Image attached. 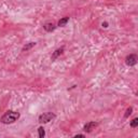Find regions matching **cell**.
Instances as JSON below:
<instances>
[{
  "mask_svg": "<svg viewBox=\"0 0 138 138\" xmlns=\"http://www.w3.org/2000/svg\"><path fill=\"white\" fill-rule=\"evenodd\" d=\"M19 116H21L19 112L13 111V110H9V111H6V113L1 116L0 121H1V123H3V124H12V123L16 122V121L18 120Z\"/></svg>",
  "mask_w": 138,
  "mask_h": 138,
  "instance_id": "1",
  "label": "cell"
},
{
  "mask_svg": "<svg viewBox=\"0 0 138 138\" xmlns=\"http://www.w3.org/2000/svg\"><path fill=\"white\" fill-rule=\"evenodd\" d=\"M55 118H56V115L53 113V112H44V113L39 115L38 121H39V123H43V124H44V123L51 122V121L54 120Z\"/></svg>",
  "mask_w": 138,
  "mask_h": 138,
  "instance_id": "2",
  "label": "cell"
},
{
  "mask_svg": "<svg viewBox=\"0 0 138 138\" xmlns=\"http://www.w3.org/2000/svg\"><path fill=\"white\" fill-rule=\"evenodd\" d=\"M137 55L136 54H129V55L126 56V58H125V63H126L127 66L132 67V66H135L136 64H137Z\"/></svg>",
  "mask_w": 138,
  "mask_h": 138,
  "instance_id": "3",
  "label": "cell"
},
{
  "mask_svg": "<svg viewBox=\"0 0 138 138\" xmlns=\"http://www.w3.org/2000/svg\"><path fill=\"white\" fill-rule=\"evenodd\" d=\"M97 126H98V123L97 122H94V121H92V122H87L85 125H84L83 131L86 132V133H91V132Z\"/></svg>",
  "mask_w": 138,
  "mask_h": 138,
  "instance_id": "4",
  "label": "cell"
},
{
  "mask_svg": "<svg viewBox=\"0 0 138 138\" xmlns=\"http://www.w3.org/2000/svg\"><path fill=\"white\" fill-rule=\"evenodd\" d=\"M55 28H56L55 24L52 23V22H47V23H45L44 25H43V29L47 32H52L53 30H55Z\"/></svg>",
  "mask_w": 138,
  "mask_h": 138,
  "instance_id": "5",
  "label": "cell"
},
{
  "mask_svg": "<svg viewBox=\"0 0 138 138\" xmlns=\"http://www.w3.org/2000/svg\"><path fill=\"white\" fill-rule=\"evenodd\" d=\"M63 52H64V46L59 47V49H57L55 52H54L53 54H52V57H51V58H52V60H55L56 58L58 57V56H59V55H62V54H63Z\"/></svg>",
  "mask_w": 138,
  "mask_h": 138,
  "instance_id": "6",
  "label": "cell"
},
{
  "mask_svg": "<svg viewBox=\"0 0 138 138\" xmlns=\"http://www.w3.org/2000/svg\"><path fill=\"white\" fill-rule=\"evenodd\" d=\"M69 22V17L68 16H65L63 17V18H60L59 21H58V24L57 25L59 26V27H65V26L67 25V23Z\"/></svg>",
  "mask_w": 138,
  "mask_h": 138,
  "instance_id": "7",
  "label": "cell"
},
{
  "mask_svg": "<svg viewBox=\"0 0 138 138\" xmlns=\"http://www.w3.org/2000/svg\"><path fill=\"white\" fill-rule=\"evenodd\" d=\"M36 45V42H29V43H27V44H25L23 46V49H22V51L23 52H25V51H29L30 49H32V47Z\"/></svg>",
  "mask_w": 138,
  "mask_h": 138,
  "instance_id": "8",
  "label": "cell"
},
{
  "mask_svg": "<svg viewBox=\"0 0 138 138\" xmlns=\"http://www.w3.org/2000/svg\"><path fill=\"white\" fill-rule=\"evenodd\" d=\"M38 133H39V137L40 138H43L45 136V132H44V128L42 126H40L38 128Z\"/></svg>",
  "mask_w": 138,
  "mask_h": 138,
  "instance_id": "9",
  "label": "cell"
},
{
  "mask_svg": "<svg viewBox=\"0 0 138 138\" xmlns=\"http://www.w3.org/2000/svg\"><path fill=\"white\" fill-rule=\"evenodd\" d=\"M137 126H138V119L135 118L131 121V127L132 128H135V127H137Z\"/></svg>",
  "mask_w": 138,
  "mask_h": 138,
  "instance_id": "10",
  "label": "cell"
},
{
  "mask_svg": "<svg viewBox=\"0 0 138 138\" xmlns=\"http://www.w3.org/2000/svg\"><path fill=\"white\" fill-rule=\"evenodd\" d=\"M132 111H133V108H132V107L127 108L126 112H125V114H124V118H125V119H127V118H128V116L132 114Z\"/></svg>",
  "mask_w": 138,
  "mask_h": 138,
  "instance_id": "11",
  "label": "cell"
},
{
  "mask_svg": "<svg viewBox=\"0 0 138 138\" xmlns=\"http://www.w3.org/2000/svg\"><path fill=\"white\" fill-rule=\"evenodd\" d=\"M75 137H84L83 134H78V135H75Z\"/></svg>",
  "mask_w": 138,
  "mask_h": 138,
  "instance_id": "12",
  "label": "cell"
},
{
  "mask_svg": "<svg viewBox=\"0 0 138 138\" xmlns=\"http://www.w3.org/2000/svg\"><path fill=\"white\" fill-rule=\"evenodd\" d=\"M103 27L107 28V27H108V24H107V23H103Z\"/></svg>",
  "mask_w": 138,
  "mask_h": 138,
  "instance_id": "13",
  "label": "cell"
}]
</instances>
